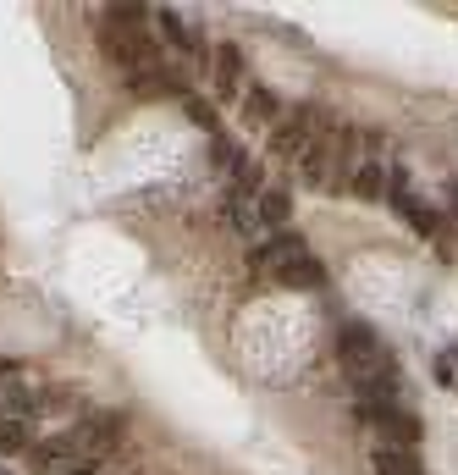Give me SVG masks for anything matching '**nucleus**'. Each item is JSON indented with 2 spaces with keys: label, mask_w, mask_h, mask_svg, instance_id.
<instances>
[{
  "label": "nucleus",
  "mask_w": 458,
  "mask_h": 475,
  "mask_svg": "<svg viewBox=\"0 0 458 475\" xmlns=\"http://www.w3.org/2000/svg\"><path fill=\"white\" fill-rule=\"evenodd\" d=\"M337 354H343V370H348L359 403H392V393H398V365H392V354L376 343L370 327H343Z\"/></svg>",
  "instance_id": "1"
},
{
  "label": "nucleus",
  "mask_w": 458,
  "mask_h": 475,
  "mask_svg": "<svg viewBox=\"0 0 458 475\" xmlns=\"http://www.w3.org/2000/svg\"><path fill=\"white\" fill-rule=\"evenodd\" d=\"M100 50L111 55V67L127 78L155 61V45L144 34V6H111L106 12V28H100Z\"/></svg>",
  "instance_id": "2"
},
{
  "label": "nucleus",
  "mask_w": 458,
  "mask_h": 475,
  "mask_svg": "<svg viewBox=\"0 0 458 475\" xmlns=\"http://www.w3.org/2000/svg\"><path fill=\"white\" fill-rule=\"evenodd\" d=\"M28 464H34V475H67L72 464H83V420L72 431L45 437L39 448H28Z\"/></svg>",
  "instance_id": "3"
},
{
  "label": "nucleus",
  "mask_w": 458,
  "mask_h": 475,
  "mask_svg": "<svg viewBox=\"0 0 458 475\" xmlns=\"http://www.w3.org/2000/svg\"><path fill=\"white\" fill-rule=\"evenodd\" d=\"M315 128H320V122H315L310 111L282 116L276 128H271V155H276V161H304V149L315 144Z\"/></svg>",
  "instance_id": "4"
},
{
  "label": "nucleus",
  "mask_w": 458,
  "mask_h": 475,
  "mask_svg": "<svg viewBox=\"0 0 458 475\" xmlns=\"http://www.w3.org/2000/svg\"><path fill=\"white\" fill-rule=\"evenodd\" d=\"M310 249H304V238L299 233H276L271 243H259V255H254V271H282V266H293V260H304Z\"/></svg>",
  "instance_id": "5"
},
{
  "label": "nucleus",
  "mask_w": 458,
  "mask_h": 475,
  "mask_svg": "<svg viewBox=\"0 0 458 475\" xmlns=\"http://www.w3.org/2000/svg\"><path fill=\"white\" fill-rule=\"evenodd\" d=\"M276 116H282V106H276L271 89H249L243 94V122L249 128H276Z\"/></svg>",
  "instance_id": "6"
},
{
  "label": "nucleus",
  "mask_w": 458,
  "mask_h": 475,
  "mask_svg": "<svg viewBox=\"0 0 458 475\" xmlns=\"http://www.w3.org/2000/svg\"><path fill=\"white\" fill-rule=\"evenodd\" d=\"M376 475H425L420 470V459H414V448H386V442H381V448H376Z\"/></svg>",
  "instance_id": "7"
},
{
  "label": "nucleus",
  "mask_w": 458,
  "mask_h": 475,
  "mask_svg": "<svg viewBox=\"0 0 458 475\" xmlns=\"http://www.w3.org/2000/svg\"><path fill=\"white\" fill-rule=\"evenodd\" d=\"M127 89H133V94H166V89H177V94H182V83L166 78V67H160V61H149V67H139V72H127Z\"/></svg>",
  "instance_id": "8"
},
{
  "label": "nucleus",
  "mask_w": 458,
  "mask_h": 475,
  "mask_svg": "<svg viewBox=\"0 0 458 475\" xmlns=\"http://www.w3.org/2000/svg\"><path fill=\"white\" fill-rule=\"evenodd\" d=\"M276 282H282V288H320V282H326V271H320V260H293V266H282L276 271Z\"/></svg>",
  "instance_id": "9"
},
{
  "label": "nucleus",
  "mask_w": 458,
  "mask_h": 475,
  "mask_svg": "<svg viewBox=\"0 0 458 475\" xmlns=\"http://www.w3.org/2000/svg\"><path fill=\"white\" fill-rule=\"evenodd\" d=\"M238 72H243V55L233 45H221L216 50V94H233L238 89Z\"/></svg>",
  "instance_id": "10"
},
{
  "label": "nucleus",
  "mask_w": 458,
  "mask_h": 475,
  "mask_svg": "<svg viewBox=\"0 0 458 475\" xmlns=\"http://www.w3.org/2000/svg\"><path fill=\"white\" fill-rule=\"evenodd\" d=\"M287 216H293V194H287V188H266V194H259V221L287 227Z\"/></svg>",
  "instance_id": "11"
},
{
  "label": "nucleus",
  "mask_w": 458,
  "mask_h": 475,
  "mask_svg": "<svg viewBox=\"0 0 458 475\" xmlns=\"http://www.w3.org/2000/svg\"><path fill=\"white\" fill-rule=\"evenodd\" d=\"M326 166H332V149H326L320 139L304 149V161H299V172H304V182L310 188H326Z\"/></svg>",
  "instance_id": "12"
},
{
  "label": "nucleus",
  "mask_w": 458,
  "mask_h": 475,
  "mask_svg": "<svg viewBox=\"0 0 458 475\" xmlns=\"http://www.w3.org/2000/svg\"><path fill=\"white\" fill-rule=\"evenodd\" d=\"M0 454H28V426L17 415H0Z\"/></svg>",
  "instance_id": "13"
},
{
  "label": "nucleus",
  "mask_w": 458,
  "mask_h": 475,
  "mask_svg": "<svg viewBox=\"0 0 458 475\" xmlns=\"http://www.w3.org/2000/svg\"><path fill=\"white\" fill-rule=\"evenodd\" d=\"M182 111H188V122H193V128L216 133V106H210V100H199V94H182Z\"/></svg>",
  "instance_id": "14"
},
{
  "label": "nucleus",
  "mask_w": 458,
  "mask_h": 475,
  "mask_svg": "<svg viewBox=\"0 0 458 475\" xmlns=\"http://www.w3.org/2000/svg\"><path fill=\"white\" fill-rule=\"evenodd\" d=\"M353 194H359V199H376V194H381V166H376V161L353 172Z\"/></svg>",
  "instance_id": "15"
},
{
  "label": "nucleus",
  "mask_w": 458,
  "mask_h": 475,
  "mask_svg": "<svg viewBox=\"0 0 458 475\" xmlns=\"http://www.w3.org/2000/svg\"><path fill=\"white\" fill-rule=\"evenodd\" d=\"M160 28H166V34H172V39H177L182 50H199V39H193V28H188V22H182L177 12H160Z\"/></svg>",
  "instance_id": "16"
},
{
  "label": "nucleus",
  "mask_w": 458,
  "mask_h": 475,
  "mask_svg": "<svg viewBox=\"0 0 458 475\" xmlns=\"http://www.w3.org/2000/svg\"><path fill=\"white\" fill-rule=\"evenodd\" d=\"M403 210H409V221L420 233H437L442 227V216H431V205H420V199H403Z\"/></svg>",
  "instance_id": "17"
},
{
  "label": "nucleus",
  "mask_w": 458,
  "mask_h": 475,
  "mask_svg": "<svg viewBox=\"0 0 458 475\" xmlns=\"http://www.w3.org/2000/svg\"><path fill=\"white\" fill-rule=\"evenodd\" d=\"M144 475H149V470H144Z\"/></svg>",
  "instance_id": "18"
}]
</instances>
